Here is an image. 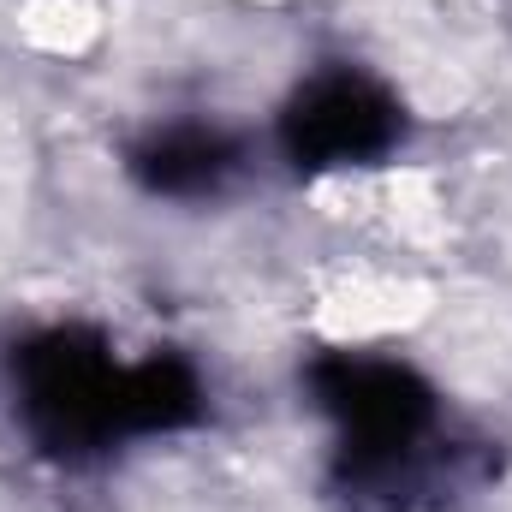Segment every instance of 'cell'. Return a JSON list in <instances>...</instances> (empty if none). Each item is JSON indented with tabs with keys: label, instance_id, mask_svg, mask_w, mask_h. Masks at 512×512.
<instances>
[{
	"label": "cell",
	"instance_id": "277c9868",
	"mask_svg": "<svg viewBox=\"0 0 512 512\" xmlns=\"http://www.w3.org/2000/svg\"><path fill=\"white\" fill-rule=\"evenodd\" d=\"M239 161H245L239 137L215 126H167L131 149V173L155 197H215L239 173Z\"/></svg>",
	"mask_w": 512,
	"mask_h": 512
},
{
	"label": "cell",
	"instance_id": "7a4b0ae2",
	"mask_svg": "<svg viewBox=\"0 0 512 512\" xmlns=\"http://www.w3.org/2000/svg\"><path fill=\"white\" fill-rule=\"evenodd\" d=\"M18 399L30 435L60 453H102L131 435H167L203 417V382L185 358L114 364L90 328H48L18 352Z\"/></svg>",
	"mask_w": 512,
	"mask_h": 512
},
{
	"label": "cell",
	"instance_id": "6da1fadb",
	"mask_svg": "<svg viewBox=\"0 0 512 512\" xmlns=\"http://www.w3.org/2000/svg\"><path fill=\"white\" fill-rule=\"evenodd\" d=\"M322 411L340 423V495L370 512H441L465 489V447L441 441L435 387L387 358H322L310 370Z\"/></svg>",
	"mask_w": 512,
	"mask_h": 512
},
{
	"label": "cell",
	"instance_id": "3957f363",
	"mask_svg": "<svg viewBox=\"0 0 512 512\" xmlns=\"http://www.w3.org/2000/svg\"><path fill=\"white\" fill-rule=\"evenodd\" d=\"M405 114L376 78L364 72H322L310 78L286 114H280V149L292 167H364L382 161L399 143Z\"/></svg>",
	"mask_w": 512,
	"mask_h": 512
}]
</instances>
